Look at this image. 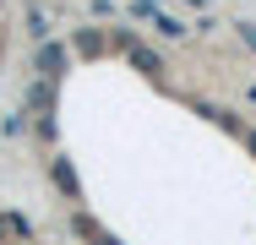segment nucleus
I'll return each instance as SVG.
<instances>
[{"mask_svg": "<svg viewBox=\"0 0 256 245\" xmlns=\"http://www.w3.org/2000/svg\"><path fill=\"white\" fill-rule=\"evenodd\" d=\"M76 229H82V234H88V240H93V245H114V240H109V234H98V229H93L88 218H76Z\"/></svg>", "mask_w": 256, "mask_h": 245, "instance_id": "39448f33", "label": "nucleus"}, {"mask_svg": "<svg viewBox=\"0 0 256 245\" xmlns=\"http://www.w3.org/2000/svg\"><path fill=\"white\" fill-rule=\"evenodd\" d=\"M54 186H60L66 196H82V191H76V174H71V164H66V158H54Z\"/></svg>", "mask_w": 256, "mask_h": 245, "instance_id": "f03ea898", "label": "nucleus"}, {"mask_svg": "<svg viewBox=\"0 0 256 245\" xmlns=\"http://www.w3.org/2000/svg\"><path fill=\"white\" fill-rule=\"evenodd\" d=\"M6 240H28V218L22 212H0V245Z\"/></svg>", "mask_w": 256, "mask_h": 245, "instance_id": "f257e3e1", "label": "nucleus"}, {"mask_svg": "<svg viewBox=\"0 0 256 245\" xmlns=\"http://www.w3.org/2000/svg\"><path fill=\"white\" fill-rule=\"evenodd\" d=\"M60 66H66V49H44V54H38V71H44V76H60Z\"/></svg>", "mask_w": 256, "mask_h": 245, "instance_id": "7ed1b4c3", "label": "nucleus"}, {"mask_svg": "<svg viewBox=\"0 0 256 245\" xmlns=\"http://www.w3.org/2000/svg\"><path fill=\"white\" fill-rule=\"evenodd\" d=\"M246 142H251V147H256V136H246Z\"/></svg>", "mask_w": 256, "mask_h": 245, "instance_id": "423d86ee", "label": "nucleus"}, {"mask_svg": "<svg viewBox=\"0 0 256 245\" xmlns=\"http://www.w3.org/2000/svg\"><path fill=\"white\" fill-rule=\"evenodd\" d=\"M131 60H136L142 71H164V66H158V54H148V49H131Z\"/></svg>", "mask_w": 256, "mask_h": 245, "instance_id": "20e7f679", "label": "nucleus"}]
</instances>
